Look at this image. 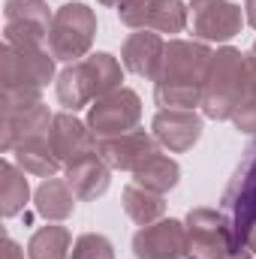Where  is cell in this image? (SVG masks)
I'll return each mask as SVG.
<instances>
[{
	"mask_svg": "<svg viewBox=\"0 0 256 259\" xmlns=\"http://www.w3.org/2000/svg\"><path fill=\"white\" fill-rule=\"evenodd\" d=\"M214 52L205 42L169 39L160 75L154 81V100L163 109H196L202 103L205 75Z\"/></svg>",
	"mask_w": 256,
	"mask_h": 259,
	"instance_id": "cell-1",
	"label": "cell"
},
{
	"mask_svg": "<svg viewBox=\"0 0 256 259\" xmlns=\"http://www.w3.org/2000/svg\"><path fill=\"white\" fill-rule=\"evenodd\" d=\"M121 81H124L121 64L109 52H97V55H88V58L69 64L58 75V100L66 112H78V109L97 103L100 97L118 91Z\"/></svg>",
	"mask_w": 256,
	"mask_h": 259,
	"instance_id": "cell-2",
	"label": "cell"
},
{
	"mask_svg": "<svg viewBox=\"0 0 256 259\" xmlns=\"http://www.w3.org/2000/svg\"><path fill=\"white\" fill-rule=\"evenodd\" d=\"M244 88H247V58L232 46L217 49L202 88V103H199L202 115L211 121H232L244 97Z\"/></svg>",
	"mask_w": 256,
	"mask_h": 259,
	"instance_id": "cell-3",
	"label": "cell"
},
{
	"mask_svg": "<svg viewBox=\"0 0 256 259\" xmlns=\"http://www.w3.org/2000/svg\"><path fill=\"white\" fill-rule=\"evenodd\" d=\"M187 256L190 259H250V247L238 238L226 211L190 208L187 214Z\"/></svg>",
	"mask_w": 256,
	"mask_h": 259,
	"instance_id": "cell-4",
	"label": "cell"
},
{
	"mask_svg": "<svg viewBox=\"0 0 256 259\" xmlns=\"http://www.w3.org/2000/svg\"><path fill=\"white\" fill-rule=\"evenodd\" d=\"M55 75V55L42 46H9L0 52V84L3 94L39 97Z\"/></svg>",
	"mask_w": 256,
	"mask_h": 259,
	"instance_id": "cell-5",
	"label": "cell"
},
{
	"mask_svg": "<svg viewBox=\"0 0 256 259\" xmlns=\"http://www.w3.org/2000/svg\"><path fill=\"white\" fill-rule=\"evenodd\" d=\"M97 36V15L91 6L84 3H64L49 27V52L55 55V61L75 64L81 58H88L91 46Z\"/></svg>",
	"mask_w": 256,
	"mask_h": 259,
	"instance_id": "cell-6",
	"label": "cell"
},
{
	"mask_svg": "<svg viewBox=\"0 0 256 259\" xmlns=\"http://www.w3.org/2000/svg\"><path fill=\"white\" fill-rule=\"evenodd\" d=\"M52 112L39 97H15V94H3V133H0V145L3 151H15L21 142L42 136L52 127Z\"/></svg>",
	"mask_w": 256,
	"mask_h": 259,
	"instance_id": "cell-7",
	"label": "cell"
},
{
	"mask_svg": "<svg viewBox=\"0 0 256 259\" xmlns=\"http://www.w3.org/2000/svg\"><path fill=\"white\" fill-rule=\"evenodd\" d=\"M139 121H142V100L130 88H118L100 97L88 109V127L97 139H115V136L133 133Z\"/></svg>",
	"mask_w": 256,
	"mask_h": 259,
	"instance_id": "cell-8",
	"label": "cell"
},
{
	"mask_svg": "<svg viewBox=\"0 0 256 259\" xmlns=\"http://www.w3.org/2000/svg\"><path fill=\"white\" fill-rule=\"evenodd\" d=\"M220 202H223V211L229 214L238 238L244 241V232L256 223V142L244 151V160L238 163Z\"/></svg>",
	"mask_w": 256,
	"mask_h": 259,
	"instance_id": "cell-9",
	"label": "cell"
},
{
	"mask_svg": "<svg viewBox=\"0 0 256 259\" xmlns=\"http://www.w3.org/2000/svg\"><path fill=\"white\" fill-rule=\"evenodd\" d=\"M187 9L193 36H199L202 42H229L241 33L244 15L241 6L232 0H193Z\"/></svg>",
	"mask_w": 256,
	"mask_h": 259,
	"instance_id": "cell-10",
	"label": "cell"
},
{
	"mask_svg": "<svg viewBox=\"0 0 256 259\" xmlns=\"http://www.w3.org/2000/svg\"><path fill=\"white\" fill-rule=\"evenodd\" d=\"M121 21L133 30L181 33L190 24V9L181 0H133L118 9Z\"/></svg>",
	"mask_w": 256,
	"mask_h": 259,
	"instance_id": "cell-11",
	"label": "cell"
},
{
	"mask_svg": "<svg viewBox=\"0 0 256 259\" xmlns=\"http://www.w3.org/2000/svg\"><path fill=\"white\" fill-rule=\"evenodd\" d=\"M52 12L42 0H6V30L9 46H42L49 42Z\"/></svg>",
	"mask_w": 256,
	"mask_h": 259,
	"instance_id": "cell-12",
	"label": "cell"
},
{
	"mask_svg": "<svg viewBox=\"0 0 256 259\" xmlns=\"http://www.w3.org/2000/svg\"><path fill=\"white\" fill-rule=\"evenodd\" d=\"M133 256L136 259H181L187 256V223L181 220H157L142 226L133 235Z\"/></svg>",
	"mask_w": 256,
	"mask_h": 259,
	"instance_id": "cell-13",
	"label": "cell"
},
{
	"mask_svg": "<svg viewBox=\"0 0 256 259\" xmlns=\"http://www.w3.org/2000/svg\"><path fill=\"white\" fill-rule=\"evenodd\" d=\"M49 142H52V148L64 166H72L84 157H94L100 148V139L91 133V127L84 121L75 118V112H61L52 118Z\"/></svg>",
	"mask_w": 256,
	"mask_h": 259,
	"instance_id": "cell-14",
	"label": "cell"
},
{
	"mask_svg": "<svg viewBox=\"0 0 256 259\" xmlns=\"http://www.w3.org/2000/svg\"><path fill=\"white\" fill-rule=\"evenodd\" d=\"M151 133L169 154H184L202 139V115L196 109H160L151 121Z\"/></svg>",
	"mask_w": 256,
	"mask_h": 259,
	"instance_id": "cell-15",
	"label": "cell"
},
{
	"mask_svg": "<svg viewBox=\"0 0 256 259\" xmlns=\"http://www.w3.org/2000/svg\"><path fill=\"white\" fill-rule=\"evenodd\" d=\"M97 154L106 160L109 169H124V172H136L142 169L151 157L160 154V142L154 139V133L145 130H133L115 139H100Z\"/></svg>",
	"mask_w": 256,
	"mask_h": 259,
	"instance_id": "cell-16",
	"label": "cell"
},
{
	"mask_svg": "<svg viewBox=\"0 0 256 259\" xmlns=\"http://www.w3.org/2000/svg\"><path fill=\"white\" fill-rule=\"evenodd\" d=\"M163 55H166V42L160 33L154 30H136L124 39V49H121V64L124 69L142 75V78H151L157 81L160 75V66H163Z\"/></svg>",
	"mask_w": 256,
	"mask_h": 259,
	"instance_id": "cell-17",
	"label": "cell"
},
{
	"mask_svg": "<svg viewBox=\"0 0 256 259\" xmlns=\"http://www.w3.org/2000/svg\"><path fill=\"white\" fill-rule=\"evenodd\" d=\"M66 181L78 199H100L112 184V169L106 166V160L100 154H94V157H84V160L66 166Z\"/></svg>",
	"mask_w": 256,
	"mask_h": 259,
	"instance_id": "cell-18",
	"label": "cell"
},
{
	"mask_svg": "<svg viewBox=\"0 0 256 259\" xmlns=\"http://www.w3.org/2000/svg\"><path fill=\"white\" fill-rule=\"evenodd\" d=\"M75 190L69 187L66 178H46L36 193H33V205H36V214L46 217V220H66L72 211H75Z\"/></svg>",
	"mask_w": 256,
	"mask_h": 259,
	"instance_id": "cell-19",
	"label": "cell"
},
{
	"mask_svg": "<svg viewBox=\"0 0 256 259\" xmlns=\"http://www.w3.org/2000/svg\"><path fill=\"white\" fill-rule=\"evenodd\" d=\"M12 157H15V163H18L27 175H39V178H55V172L64 166V163L58 160L52 142H49V133L21 142V145L12 151Z\"/></svg>",
	"mask_w": 256,
	"mask_h": 259,
	"instance_id": "cell-20",
	"label": "cell"
},
{
	"mask_svg": "<svg viewBox=\"0 0 256 259\" xmlns=\"http://www.w3.org/2000/svg\"><path fill=\"white\" fill-rule=\"evenodd\" d=\"M27 172L21 166H15L12 160L0 163V214L9 220L15 214L24 211L27 199H30V187H27Z\"/></svg>",
	"mask_w": 256,
	"mask_h": 259,
	"instance_id": "cell-21",
	"label": "cell"
},
{
	"mask_svg": "<svg viewBox=\"0 0 256 259\" xmlns=\"http://www.w3.org/2000/svg\"><path fill=\"white\" fill-rule=\"evenodd\" d=\"M121 199H124L127 217L133 223H139V226H151V223L163 220V214H166V199H163V193L145 190L139 184H127Z\"/></svg>",
	"mask_w": 256,
	"mask_h": 259,
	"instance_id": "cell-22",
	"label": "cell"
},
{
	"mask_svg": "<svg viewBox=\"0 0 256 259\" xmlns=\"http://www.w3.org/2000/svg\"><path fill=\"white\" fill-rule=\"evenodd\" d=\"M178 178H181V166L166 154L151 157L142 169L133 172V184H139L145 190H154V193H169L178 184Z\"/></svg>",
	"mask_w": 256,
	"mask_h": 259,
	"instance_id": "cell-23",
	"label": "cell"
},
{
	"mask_svg": "<svg viewBox=\"0 0 256 259\" xmlns=\"http://www.w3.org/2000/svg\"><path fill=\"white\" fill-rule=\"evenodd\" d=\"M69 244H72V235L66 226H58V223L39 226L27 241V259H69L72 253Z\"/></svg>",
	"mask_w": 256,
	"mask_h": 259,
	"instance_id": "cell-24",
	"label": "cell"
},
{
	"mask_svg": "<svg viewBox=\"0 0 256 259\" xmlns=\"http://www.w3.org/2000/svg\"><path fill=\"white\" fill-rule=\"evenodd\" d=\"M244 58H247V88L232 115V124L238 133H256V55L250 52Z\"/></svg>",
	"mask_w": 256,
	"mask_h": 259,
	"instance_id": "cell-25",
	"label": "cell"
},
{
	"mask_svg": "<svg viewBox=\"0 0 256 259\" xmlns=\"http://www.w3.org/2000/svg\"><path fill=\"white\" fill-rule=\"evenodd\" d=\"M69 259H115V247L106 235H97V232H84L75 244H72V253Z\"/></svg>",
	"mask_w": 256,
	"mask_h": 259,
	"instance_id": "cell-26",
	"label": "cell"
},
{
	"mask_svg": "<svg viewBox=\"0 0 256 259\" xmlns=\"http://www.w3.org/2000/svg\"><path fill=\"white\" fill-rule=\"evenodd\" d=\"M3 259H24V250L12 238H3Z\"/></svg>",
	"mask_w": 256,
	"mask_h": 259,
	"instance_id": "cell-27",
	"label": "cell"
},
{
	"mask_svg": "<svg viewBox=\"0 0 256 259\" xmlns=\"http://www.w3.org/2000/svg\"><path fill=\"white\" fill-rule=\"evenodd\" d=\"M244 21L256 30V0H244Z\"/></svg>",
	"mask_w": 256,
	"mask_h": 259,
	"instance_id": "cell-28",
	"label": "cell"
},
{
	"mask_svg": "<svg viewBox=\"0 0 256 259\" xmlns=\"http://www.w3.org/2000/svg\"><path fill=\"white\" fill-rule=\"evenodd\" d=\"M244 244H247V247H250V250L256 253V223L250 226V229H247V232H244Z\"/></svg>",
	"mask_w": 256,
	"mask_h": 259,
	"instance_id": "cell-29",
	"label": "cell"
},
{
	"mask_svg": "<svg viewBox=\"0 0 256 259\" xmlns=\"http://www.w3.org/2000/svg\"><path fill=\"white\" fill-rule=\"evenodd\" d=\"M100 3H103V6H118V9H121V6H127V3H133V0H100Z\"/></svg>",
	"mask_w": 256,
	"mask_h": 259,
	"instance_id": "cell-30",
	"label": "cell"
},
{
	"mask_svg": "<svg viewBox=\"0 0 256 259\" xmlns=\"http://www.w3.org/2000/svg\"><path fill=\"white\" fill-rule=\"evenodd\" d=\"M250 52H253V55H256V42H253V49H250Z\"/></svg>",
	"mask_w": 256,
	"mask_h": 259,
	"instance_id": "cell-31",
	"label": "cell"
}]
</instances>
